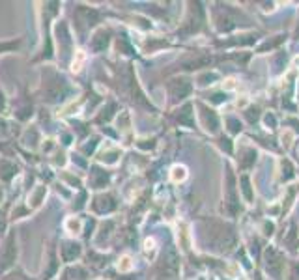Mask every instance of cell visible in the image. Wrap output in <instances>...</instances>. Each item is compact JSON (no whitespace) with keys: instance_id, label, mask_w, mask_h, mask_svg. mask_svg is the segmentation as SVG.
<instances>
[{"instance_id":"cell-1","label":"cell","mask_w":299,"mask_h":280,"mask_svg":"<svg viewBox=\"0 0 299 280\" xmlns=\"http://www.w3.org/2000/svg\"><path fill=\"white\" fill-rule=\"evenodd\" d=\"M15 261H17V234L10 232L0 247V271L6 273L10 269H14Z\"/></svg>"},{"instance_id":"cell-2","label":"cell","mask_w":299,"mask_h":280,"mask_svg":"<svg viewBox=\"0 0 299 280\" xmlns=\"http://www.w3.org/2000/svg\"><path fill=\"white\" fill-rule=\"evenodd\" d=\"M92 209L97 213V215H103V213H111L116 209V200H114L113 195H97L93 198L92 202Z\"/></svg>"},{"instance_id":"cell-3","label":"cell","mask_w":299,"mask_h":280,"mask_svg":"<svg viewBox=\"0 0 299 280\" xmlns=\"http://www.w3.org/2000/svg\"><path fill=\"white\" fill-rule=\"evenodd\" d=\"M80 252H82V248H80L79 243H75V241H64L62 247H60V258H62L64 263L75 261L80 256Z\"/></svg>"},{"instance_id":"cell-4","label":"cell","mask_w":299,"mask_h":280,"mask_svg":"<svg viewBox=\"0 0 299 280\" xmlns=\"http://www.w3.org/2000/svg\"><path fill=\"white\" fill-rule=\"evenodd\" d=\"M109 41H111V30H109V28H99V30L92 36L90 47H92L93 52H101L103 49H107Z\"/></svg>"},{"instance_id":"cell-5","label":"cell","mask_w":299,"mask_h":280,"mask_svg":"<svg viewBox=\"0 0 299 280\" xmlns=\"http://www.w3.org/2000/svg\"><path fill=\"white\" fill-rule=\"evenodd\" d=\"M15 174H17V166L8 159H0V179L10 181Z\"/></svg>"},{"instance_id":"cell-6","label":"cell","mask_w":299,"mask_h":280,"mask_svg":"<svg viewBox=\"0 0 299 280\" xmlns=\"http://www.w3.org/2000/svg\"><path fill=\"white\" fill-rule=\"evenodd\" d=\"M92 177H97V181L92 185L93 189H103L107 183H109V174H107V170L97 168V166H93L92 168Z\"/></svg>"},{"instance_id":"cell-7","label":"cell","mask_w":299,"mask_h":280,"mask_svg":"<svg viewBox=\"0 0 299 280\" xmlns=\"http://www.w3.org/2000/svg\"><path fill=\"white\" fill-rule=\"evenodd\" d=\"M21 41H23L21 38L12 39V41H2V43H0V54H4V52L17 51V49L21 47Z\"/></svg>"},{"instance_id":"cell-8","label":"cell","mask_w":299,"mask_h":280,"mask_svg":"<svg viewBox=\"0 0 299 280\" xmlns=\"http://www.w3.org/2000/svg\"><path fill=\"white\" fill-rule=\"evenodd\" d=\"M2 280H32L30 276H28L25 271H21V269H15V271H12V273L4 274V278Z\"/></svg>"},{"instance_id":"cell-9","label":"cell","mask_w":299,"mask_h":280,"mask_svg":"<svg viewBox=\"0 0 299 280\" xmlns=\"http://www.w3.org/2000/svg\"><path fill=\"white\" fill-rule=\"evenodd\" d=\"M6 213L4 211H0V235L4 234V230H6Z\"/></svg>"},{"instance_id":"cell-10","label":"cell","mask_w":299,"mask_h":280,"mask_svg":"<svg viewBox=\"0 0 299 280\" xmlns=\"http://www.w3.org/2000/svg\"><path fill=\"white\" fill-rule=\"evenodd\" d=\"M6 107H8V99L6 96H4V91L0 90V112L6 111Z\"/></svg>"},{"instance_id":"cell-11","label":"cell","mask_w":299,"mask_h":280,"mask_svg":"<svg viewBox=\"0 0 299 280\" xmlns=\"http://www.w3.org/2000/svg\"><path fill=\"white\" fill-rule=\"evenodd\" d=\"M8 135V124L0 118V137H6Z\"/></svg>"},{"instance_id":"cell-12","label":"cell","mask_w":299,"mask_h":280,"mask_svg":"<svg viewBox=\"0 0 299 280\" xmlns=\"http://www.w3.org/2000/svg\"><path fill=\"white\" fill-rule=\"evenodd\" d=\"M0 200H2V187H0Z\"/></svg>"}]
</instances>
